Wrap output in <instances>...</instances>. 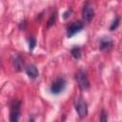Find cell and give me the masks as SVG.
<instances>
[{"label":"cell","instance_id":"6da1fadb","mask_svg":"<svg viewBox=\"0 0 122 122\" xmlns=\"http://www.w3.org/2000/svg\"><path fill=\"white\" fill-rule=\"evenodd\" d=\"M74 108H75V110L77 112V114H78L80 119H83L87 116V114H88V105H87V102L81 96H78V97L75 98Z\"/></svg>","mask_w":122,"mask_h":122},{"label":"cell","instance_id":"7a4b0ae2","mask_svg":"<svg viewBox=\"0 0 122 122\" xmlns=\"http://www.w3.org/2000/svg\"><path fill=\"white\" fill-rule=\"evenodd\" d=\"M20 102L18 100H13L10 108V122H18L20 117Z\"/></svg>","mask_w":122,"mask_h":122},{"label":"cell","instance_id":"3957f363","mask_svg":"<svg viewBox=\"0 0 122 122\" xmlns=\"http://www.w3.org/2000/svg\"><path fill=\"white\" fill-rule=\"evenodd\" d=\"M85 25H84V22L83 21H75V22H72L71 24H70L67 28V36L69 38L72 37L74 34H76L77 32L81 31L83 29H84Z\"/></svg>","mask_w":122,"mask_h":122},{"label":"cell","instance_id":"277c9868","mask_svg":"<svg viewBox=\"0 0 122 122\" xmlns=\"http://www.w3.org/2000/svg\"><path fill=\"white\" fill-rule=\"evenodd\" d=\"M75 79H76L78 86L81 90L85 91L90 88V81H89V78L85 71H77V73L75 74Z\"/></svg>","mask_w":122,"mask_h":122},{"label":"cell","instance_id":"5b68a950","mask_svg":"<svg viewBox=\"0 0 122 122\" xmlns=\"http://www.w3.org/2000/svg\"><path fill=\"white\" fill-rule=\"evenodd\" d=\"M66 87V81L64 78H57L55 81L52 82L51 86V92L53 94H59L64 91Z\"/></svg>","mask_w":122,"mask_h":122},{"label":"cell","instance_id":"8992f818","mask_svg":"<svg viewBox=\"0 0 122 122\" xmlns=\"http://www.w3.org/2000/svg\"><path fill=\"white\" fill-rule=\"evenodd\" d=\"M82 16L85 22L90 23L94 17V10L90 3H86L82 10Z\"/></svg>","mask_w":122,"mask_h":122},{"label":"cell","instance_id":"52a82bcc","mask_svg":"<svg viewBox=\"0 0 122 122\" xmlns=\"http://www.w3.org/2000/svg\"><path fill=\"white\" fill-rule=\"evenodd\" d=\"M113 45V41L110 37H103L99 41V48L101 51H109Z\"/></svg>","mask_w":122,"mask_h":122},{"label":"cell","instance_id":"ba28073f","mask_svg":"<svg viewBox=\"0 0 122 122\" xmlns=\"http://www.w3.org/2000/svg\"><path fill=\"white\" fill-rule=\"evenodd\" d=\"M26 73H27V75L30 77V78H31V79H35L37 76H38V70H37V68H36V66L35 65H30V66H28L27 67V69H26Z\"/></svg>","mask_w":122,"mask_h":122},{"label":"cell","instance_id":"9c48e42d","mask_svg":"<svg viewBox=\"0 0 122 122\" xmlns=\"http://www.w3.org/2000/svg\"><path fill=\"white\" fill-rule=\"evenodd\" d=\"M12 63H13V66H14V68H15L16 71H20L22 70V68H23V61H22V59H21L20 56H18V55L14 56Z\"/></svg>","mask_w":122,"mask_h":122},{"label":"cell","instance_id":"30bf717a","mask_svg":"<svg viewBox=\"0 0 122 122\" xmlns=\"http://www.w3.org/2000/svg\"><path fill=\"white\" fill-rule=\"evenodd\" d=\"M71 56H72L74 59H79V58H81V56H82L81 48L78 47V46L73 47V48L71 50Z\"/></svg>","mask_w":122,"mask_h":122},{"label":"cell","instance_id":"8fae6325","mask_svg":"<svg viewBox=\"0 0 122 122\" xmlns=\"http://www.w3.org/2000/svg\"><path fill=\"white\" fill-rule=\"evenodd\" d=\"M99 122H108V113H107V112L105 110H102L101 111Z\"/></svg>","mask_w":122,"mask_h":122},{"label":"cell","instance_id":"7c38bea8","mask_svg":"<svg viewBox=\"0 0 122 122\" xmlns=\"http://www.w3.org/2000/svg\"><path fill=\"white\" fill-rule=\"evenodd\" d=\"M119 21H120V18H119V17H116V18L112 21V25H111V27H110V30H114L118 27Z\"/></svg>","mask_w":122,"mask_h":122},{"label":"cell","instance_id":"4fadbf2b","mask_svg":"<svg viewBox=\"0 0 122 122\" xmlns=\"http://www.w3.org/2000/svg\"><path fill=\"white\" fill-rule=\"evenodd\" d=\"M35 46H36V40H35V38L34 37H30V40H29V48H30V51L33 50Z\"/></svg>","mask_w":122,"mask_h":122},{"label":"cell","instance_id":"5bb4252c","mask_svg":"<svg viewBox=\"0 0 122 122\" xmlns=\"http://www.w3.org/2000/svg\"><path fill=\"white\" fill-rule=\"evenodd\" d=\"M55 17H56L55 13H52V14L51 15V18H50L49 21H48V27H51V25L54 24V22H55Z\"/></svg>","mask_w":122,"mask_h":122},{"label":"cell","instance_id":"9a60e30c","mask_svg":"<svg viewBox=\"0 0 122 122\" xmlns=\"http://www.w3.org/2000/svg\"><path fill=\"white\" fill-rule=\"evenodd\" d=\"M71 13V9L68 10H66V11L63 13V18H64V19H67V18L70 16Z\"/></svg>","mask_w":122,"mask_h":122},{"label":"cell","instance_id":"2e32d148","mask_svg":"<svg viewBox=\"0 0 122 122\" xmlns=\"http://www.w3.org/2000/svg\"><path fill=\"white\" fill-rule=\"evenodd\" d=\"M29 122H34V120H33V118H30V121H29Z\"/></svg>","mask_w":122,"mask_h":122},{"label":"cell","instance_id":"e0dca14e","mask_svg":"<svg viewBox=\"0 0 122 122\" xmlns=\"http://www.w3.org/2000/svg\"><path fill=\"white\" fill-rule=\"evenodd\" d=\"M0 63H1V62H0Z\"/></svg>","mask_w":122,"mask_h":122}]
</instances>
